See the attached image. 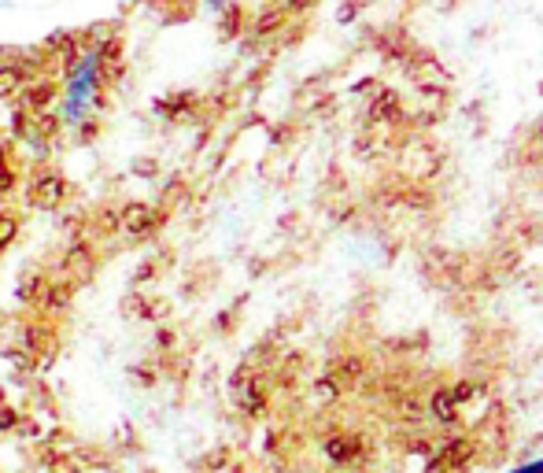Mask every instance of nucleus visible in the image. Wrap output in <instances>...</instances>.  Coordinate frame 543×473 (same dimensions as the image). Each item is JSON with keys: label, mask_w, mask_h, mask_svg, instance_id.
Here are the masks:
<instances>
[{"label": "nucleus", "mask_w": 543, "mask_h": 473, "mask_svg": "<svg viewBox=\"0 0 543 473\" xmlns=\"http://www.w3.org/2000/svg\"><path fill=\"white\" fill-rule=\"evenodd\" d=\"M104 85H108V78H104L100 49L78 52V60L71 63V74H67V85H63V122L82 126V122L93 119Z\"/></svg>", "instance_id": "1"}, {"label": "nucleus", "mask_w": 543, "mask_h": 473, "mask_svg": "<svg viewBox=\"0 0 543 473\" xmlns=\"http://www.w3.org/2000/svg\"><path fill=\"white\" fill-rule=\"evenodd\" d=\"M60 196H63V182L56 178V174H45V178H41V193H37V200H41V204H56Z\"/></svg>", "instance_id": "2"}, {"label": "nucleus", "mask_w": 543, "mask_h": 473, "mask_svg": "<svg viewBox=\"0 0 543 473\" xmlns=\"http://www.w3.org/2000/svg\"><path fill=\"white\" fill-rule=\"evenodd\" d=\"M15 89H23V78L15 67H0V97H12Z\"/></svg>", "instance_id": "3"}, {"label": "nucleus", "mask_w": 543, "mask_h": 473, "mask_svg": "<svg viewBox=\"0 0 543 473\" xmlns=\"http://www.w3.org/2000/svg\"><path fill=\"white\" fill-rule=\"evenodd\" d=\"M15 230H19V222H15L12 215H0V255L15 241Z\"/></svg>", "instance_id": "4"}, {"label": "nucleus", "mask_w": 543, "mask_h": 473, "mask_svg": "<svg viewBox=\"0 0 543 473\" xmlns=\"http://www.w3.org/2000/svg\"><path fill=\"white\" fill-rule=\"evenodd\" d=\"M12 182H15L12 167H8V163H4V159H0V193H4V189H12Z\"/></svg>", "instance_id": "5"}, {"label": "nucleus", "mask_w": 543, "mask_h": 473, "mask_svg": "<svg viewBox=\"0 0 543 473\" xmlns=\"http://www.w3.org/2000/svg\"><path fill=\"white\" fill-rule=\"evenodd\" d=\"M510 473H543V459H532V462H521V466H514Z\"/></svg>", "instance_id": "6"}, {"label": "nucleus", "mask_w": 543, "mask_h": 473, "mask_svg": "<svg viewBox=\"0 0 543 473\" xmlns=\"http://www.w3.org/2000/svg\"><path fill=\"white\" fill-rule=\"evenodd\" d=\"M207 4H211V8H222V4H226V0H207Z\"/></svg>", "instance_id": "7"}]
</instances>
